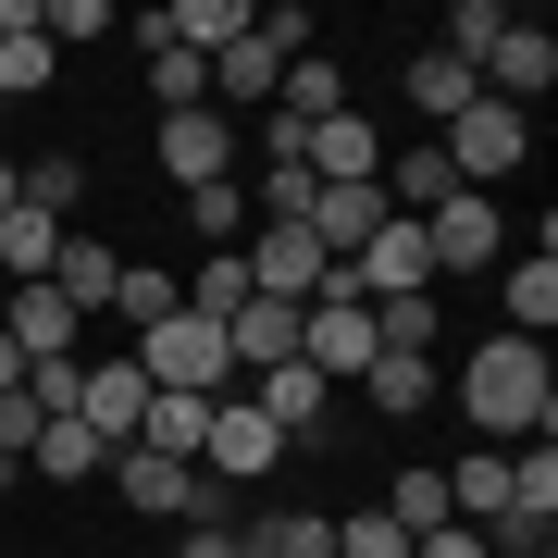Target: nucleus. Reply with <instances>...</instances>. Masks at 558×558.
Wrapping results in <instances>:
<instances>
[{
	"label": "nucleus",
	"mask_w": 558,
	"mask_h": 558,
	"mask_svg": "<svg viewBox=\"0 0 558 558\" xmlns=\"http://www.w3.org/2000/svg\"><path fill=\"white\" fill-rule=\"evenodd\" d=\"M459 410H472L497 447H521V435H558V360H546L534 336H484L472 360H459Z\"/></svg>",
	"instance_id": "1"
},
{
	"label": "nucleus",
	"mask_w": 558,
	"mask_h": 558,
	"mask_svg": "<svg viewBox=\"0 0 558 558\" xmlns=\"http://www.w3.org/2000/svg\"><path fill=\"white\" fill-rule=\"evenodd\" d=\"M137 385L149 398H236V348H223L211 311H161L137 336Z\"/></svg>",
	"instance_id": "2"
},
{
	"label": "nucleus",
	"mask_w": 558,
	"mask_h": 558,
	"mask_svg": "<svg viewBox=\"0 0 558 558\" xmlns=\"http://www.w3.org/2000/svg\"><path fill=\"white\" fill-rule=\"evenodd\" d=\"M236 274H248V299H286V311H311L323 286L348 299V260H323V236H311V223H248Z\"/></svg>",
	"instance_id": "3"
},
{
	"label": "nucleus",
	"mask_w": 558,
	"mask_h": 558,
	"mask_svg": "<svg viewBox=\"0 0 558 558\" xmlns=\"http://www.w3.org/2000/svg\"><path fill=\"white\" fill-rule=\"evenodd\" d=\"M112 497L137 521H236V497H223L199 459H149V447H112Z\"/></svg>",
	"instance_id": "4"
},
{
	"label": "nucleus",
	"mask_w": 558,
	"mask_h": 558,
	"mask_svg": "<svg viewBox=\"0 0 558 558\" xmlns=\"http://www.w3.org/2000/svg\"><path fill=\"white\" fill-rule=\"evenodd\" d=\"M435 149H447V174H459V186L484 199L497 174H521V161H534V112H509V100H472V112H459Z\"/></svg>",
	"instance_id": "5"
},
{
	"label": "nucleus",
	"mask_w": 558,
	"mask_h": 558,
	"mask_svg": "<svg viewBox=\"0 0 558 558\" xmlns=\"http://www.w3.org/2000/svg\"><path fill=\"white\" fill-rule=\"evenodd\" d=\"M299 360H311L323 385H360V373L385 360V336H373V311H360V299H336V286H323V299L299 311Z\"/></svg>",
	"instance_id": "6"
},
{
	"label": "nucleus",
	"mask_w": 558,
	"mask_h": 558,
	"mask_svg": "<svg viewBox=\"0 0 558 558\" xmlns=\"http://www.w3.org/2000/svg\"><path fill=\"white\" fill-rule=\"evenodd\" d=\"M348 299H360V311H385V299H435V248H422V223H410V211L348 260Z\"/></svg>",
	"instance_id": "7"
},
{
	"label": "nucleus",
	"mask_w": 558,
	"mask_h": 558,
	"mask_svg": "<svg viewBox=\"0 0 558 558\" xmlns=\"http://www.w3.org/2000/svg\"><path fill=\"white\" fill-rule=\"evenodd\" d=\"M274 459H286V435H274V422H260L248 398H211V435H199V472L223 484V497H236V484H260V472H274Z\"/></svg>",
	"instance_id": "8"
},
{
	"label": "nucleus",
	"mask_w": 558,
	"mask_h": 558,
	"mask_svg": "<svg viewBox=\"0 0 558 558\" xmlns=\"http://www.w3.org/2000/svg\"><path fill=\"white\" fill-rule=\"evenodd\" d=\"M422 248H435V274H497L509 223H497V199H472V186H459L447 211H422Z\"/></svg>",
	"instance_id": "9"
},
{
	"label": "nucleus",
	"mask_w": 558,
	"mask_h": 558,
	"mask_svg": "<svg viewBox=\"0 0 558 558\" xmlns=\"http://www.w3.org/2000/svg\"><path fill=\"white\" fill-rule=\"evenodd\" d=\"M161 174H174V186H223V174H236V112H161Z\"/></svg>",
	"instance_id": "10"
},
{
	"label": "nucleus",
	"mask_w": 558,
	"mask_h": 558,
	"mask_svg": "<svg viewBox=\"0 0 558 558\" xmlns=\"http://www.w3.org/2000/svg\"><path fill=\"white\" fill-rule=\"evenodd\" d=\"M546 87H558V38H546V25H521V13H509V38L484 50V100H509V112H534Z\"/></svg>",
	"instance_id": "11"
},
{
	"label": "nucleus",
	"mask_w": 558,
	"mask_h": 558,
	"mask_svg": "<svg viewBox=\"0 0 558 558\" xmlns=\"http://www.w3.org/2000/svg\"><path fill=\"white\" fill-rule=\"evenodd\" d=\"M137 410H149L137 360H87V373H75V422H87L100 447H137Z\"/></svg>",
	"instance_id": "12"
},
{
	"label": "nucleus",
	"mask_w": 558,
	"mask_h": 558,
	"mask_svg": "<svg viewBox=\"0 0 558 558\" xmlns=\"http://www.w3.org/2000/svg\"><path fill=\"white\" fill-rule=\"evenodd\" d=\"M385 223H398V211H385V186H373V174H360V186H323V199H311V236H323V260H360V248L385 236Z\"/></svg>",
	"instance_id": "13"
},
{
	"label": "nucleus",
	"mask_w": 558,
	"mask_h": 558,
	"mask_svg": "<svg viewBox=\"0 0 558 558\" xmlns=\"http://www.w3.org/2000/svg\"><path fill=\"white\" fill-rule=\"evenodd\" d=\"M112 286H124V248H112V236H62V248H50V299L75 311V323L112 311Z\"/></svg>",
	"instance_id": "14"
},
{
	"label": "nucleus",
	"mask_w": 558,
	"mask_h": 558,
	"mask_svg": "<svg viewBox=\"0 0 558 558\" xmlns=\"http://www.w3.org/2000/svg\"><path fill=\"white\" fill-rule=\"evenodd\" d=\"M0 336H13L25 360H75V336H87V323L62 311L50 286H0Z\"/></svg>",
	"instance_id": "15"
},
{
	"label": "nucleus",
	"mask_w": 558,
	"mask_h": 558,
	"mask_svg": "<svg viewBox=\"0 0 558 558\" xmlns=\"http://www.w3.org/2000/svg\"><path fill=\"white\" fill-rule=\"evenodd\" d=\"M274 75H286V50L260 38V13H248V38L211 62V112H274Z\"/></svg>",
	"instance_id": "16"
},
{
	"label": "nucleus",
	"mask_w": 558,
	"mask_h": 558,
	"mask_svg": "<svg viewBox=\"0 0 558 558\" xmlns=\"http://www.w3.org/2000/svg\"><path fill=\"white\" fill-rule=\"evenodd\" d=\"M223 348H236V373H274V360H299V311L286 299H236L223 311Z\"/></svg>",
	"instance_id": "17"
},
{
	"label": "nucleus",
	"mask_w": 558,
	"mask_h": 558,
	"mask_svg": "<svg viewBox=\"0 0 558 558\" xmlns=\"http://www.w3.org/2000/svg\"><path fill=\"white\" fill-rule=\"evenodd\" d=\"M248 410H260V422H274V435H311V422H323V410H336V385H323V373H311V360H274V373H260V398H248Z\"/></svg>",
	"instance_id": "18"
},
{
	"label": "nucleus",
	"mask_w": 558,
	"mask_h": 558,
	"mask_svg": "<svg viewBox=\"0 0 558 558\" xmlns=\"http://www.w3.org/2000/svg\"><path fill=\"white\" fill-rule=\"evenodd\" d=\"M472 100H484V75H472V62H447V50H410V112L435 124V137H447V124L472 112Z\"/></svg>",
	"instance_id": "19"
},
{
	"label": "nucleus",
	"mask_w": 558,
	"mask_h": 558,
	"mask_svg": "<svg viewBox=\"0 0 558 558\" xmlns=\"http://www.w3.org/2000/svg\"><path fill=\"white\" fill-rule=\"evenodd\" d=\"M447 521H472V534L509 521V447H472V459L447 472Z\"/></svg>",
	"instance_id": "20"
},
{
	"label": "nucleus",
	"mask_w": 558,
	"mask_h": 558,
	"mask_svg": "<svg viewBox=\"0 0 558 558\" xmlns=\"http://www.w3.org/2000/svg\"><path fill=\"white\" fill-rule=\"evenodd\" d=\"M360 398H373L385 422H410V410H435V360H422V348H385L373 373H360Z\"/></svg>",
	"instance_id": "21"
},
{
	"label": "nucleus",
	"mask_w": 558,
	"mask_h": 558,
	"mask_svg": "<svg viewBox=\"0 0 558 558\" xmlns=\"http://www.w3.org/2000/svg\"><path fill=\"white\" fill-rule=\"evenodd\" d=\"M50 248H62V223L50 211H0V286H50Z\"/></svg>",
	"instance_id": "22"
},
{
	"label": "nucleus",
	"mask_w": 558,
	"mask_h": 558,
	"mask_svg": "<svg viewBox=\"0 0 558 558\" xmlns=\"http://www.w3.org/2000/svg\"><path fill=\"white\" fill-rule=\"evenodd\" d=\"M25 459H38V484H100V472H112V447L87 435V422H38V447H25Z\"/></svg>",
	"instance_id": "23"
},
{
	"label": "nucleus",
	"mask_w": 558,
	"mask_h": 558,
	"mask_svg": "<svg viewBox=\"0 0 558 558\" xmlns=\"http://www.w3.org/2000/svg\"><path fill=\"white\" fill-rule=\"evenodd\" d=\"M546 323H558V248L534 236V260H509V336L546 348Z\"/></svg>",
	"instance_id": "24"
},
{
	"label": "nucleus",
	"mask_w": 558,
	"mask_h": 558,
	"mask_svg": "<svg viewBox=\"0 0 558 558\" xmlns=\"http://www.w3.org/2000/svg\"><path fill=\"white\" fill-rule=\"evenodd\" d=\"M50 75H62V50H50V25L25 13L13 38H0V100H25V87H50Z\"/></svg>",
	"instance_id": "25"
},
{
	"label": "nucleus",
	"mask_w": 558,
	"mask_h": 558,
	"mask_svg": "<svg viewBox=\"0 0 558 558\" xmlns=\"http://www.w3.org/2000/svg\"><path fill=\"white\" fill-rule=\"evenodd\" d=\"M497 38H509V0H459L435 50H447V62H472V75H484V50H497Z\"/></svg>",
	"instance_id": "26"
},
{
	"label": "nucleus",
	"mask_w": 558,
	"mask_h": 558,
	"mask_svg": "<svg viewBox=\"0 0 558 558\" xmlns=\"http://www.w3.org/2000/svg\"><path fill=\"white\" fill-rule=\"evenodd\" d=\"M75 199H87V161H75V149H38V161H25V211H50V223H62Z\"/></svg>",
	"instance_id": "27"
},
{
	"label": "nucleus",
	"mask_w": 558,
	"mask_h": 558,
	"mask_svg": "<svg viewBox=\"0 0 558 558\" xmlns=\"http://www.w3.org/2000/svg\"><path fill=\"white\" fill-rule=\"evenodd\" d=\"M186 223H199L211 248H248V186L223 174V186H186Z\"/></svg>",
	"instance_id": "28"
},
{
	"label": "nucleus",
	"mask_w": 558,
	"mask_h": 558,
	"mask_svg": "<svg viewBox=\"0 0 558 558\" xmlns=\"http://www.w3.org/2000/svg\"><path fill=\"white\" fill-rule=\"evenodd\" d=\"M112 311H124V323H137V336H149L161 311H186V286L161 274V260H124V286H112Z\"/></svg>",
	"instance_id": "29"
},
{
	"label": "nucleus",
	"mask_w": 558,
	"mask_h": 558,
	"mask_svg": "<svg viewBox=\"0 0 558 558\" xmlns=\"http://www.w3.org/2000/svg\"><path fill=\"white\" fill-rule=\"evenodd\" d=\"M149 100H161V112H199V100H211V62H199V50H149Z\"/></svg>",
	"instance_id": "30"
},
{
	"label": "nucleus",
	"mask_w": 558,
	"mask_h": 558,
	"mask_svg": "<svg viewBox=\"0 0 558 558\" xmlns=\"http://www.w3.org/2000/svg\"><path fill=\"white\" fill-rule=\"evenodd\" d=\"M248 546L260 558H336V521H323V509H286V521H260Z\"/></svg>",
	"instance_id": "31"
},
{
	"label": "nucleus",
	"mask_w": 558,
	"mask_h": 558,
	"mask_svg": "<svg viewBox=\"0 0 558 558\" xmlns=\"http://www.w3.org/2000/svg\"><path fill=\"white\" fill-rule=\"evenodd\" d=\"M385 521H398V534L422 546V534L447 521V472H398V497H385Z\"/></svg>",
	"instance_id": "32"
},
{
	"label": "nucleus",
	"mask_w": 558,
	"mask_h": 558,
	"mask_svg": "<svg viewBox=\"0 0 558 558\" xmlns=\"http://www.w3.org/2000/svg\"><path fill=\"white\" fill-rule=\"evenodd\" d=\"M236 299H248V274H236V248H211L199 274H186V311H211V323H223V311H236Z\"/></svg>",
	"instance_id": "33"
},
{
	"label": "nucleus",
	"mask_w": 558,
	"mask_h": 558,
	"mask_svg": "<svg viewBox=\"0 0 558 558\" xmlns=\"http://www.w3.org/2000/svg\"><path fill=\"white\" fill-rule=\"evenodd\" d=\"M336 558H410V534H398L385 509H348V521H336Z\"/></svg>",
	"instance_id": "34"
},
{
	"label": "nucleus",
	"mask_w": 558,
	"mask_h": 558,
	"mask_svg": "<svg viewBox=\"0 0 558 558\" xmlns=\"http://www.w3.org/2000/svg\"><path fill=\"white\" fill-rule=\"evenodd\" d=\"M38 25H50V50H62V38H112V0H50Z\"/></svg>",
	"instance_id": "35"
},
{
	"label": "nucleus",
	"mask_w": 558,
	"mask_h": 558,
	"mask_svg": "<svg viewBox=\"0 0 558 558\" xmlns=\"http://www.w3.org/2000/svg\"><path fill=\"white\" fill-rule=\"evenodd\" d=\"M410 558H484V534H472V521H435V534H422Z\"/></svg>",
	"instance_id": "36"
},
{
	"label": "nucleus",
	"mask_w": 558,
	"mask_h": 558,
	"mask_svg": "<svg viewBox=\"0 0 558 558\" xmlns=\"http://www.w3.org/2000/svg\"><path fill=\"white\" fill-rule=\"evenodd\" d=\"M174 558H236V521H186V546Z\"/></svg>",
	"instance_id": "37"
},
{
	"label": "nucleus",
	"mask_w": 558,
	"mask_h": 558,
	"mask_svg": "<svg viewBox=\"0 0 558 558\" xmlns=\"http://www.w3.org/2000/svg\"><path fill=\"white\" fill-rule=\"evenodd\" d=\"M13 199H25V161H13V149H0V211H13Z\"/></svg>",
	"instance_id": "38"
},
{
	"label": "nucleus",
	"mask_w": 558,
	"mask_h": 558,
	"mask_svg": "<svg viewBox=\"0 0 558 558\" xmlns=\"http://www.w3.org/2000/svg\"><path fill=\"white\" fill-rule=\"evenodd\" d=\"M0 385H25V348H13V336H0Z\"/></svg>",
	"instance_id": "39"
},
{
	"label": "nucleus",
	"mask_w": 558,
	"mask_h": 558,
	"mask_svg": "<svg viewBox=\"0 0 558 558\" xmlns=\"http://www.w3.org/2000/svg\"><path fill=\"white\" fill-rule=\"evenodd\" d=\"M0 484H13V472H0Z\"/></svg>",
	"instance_id": "40"
}]
</instances>
